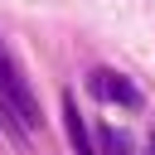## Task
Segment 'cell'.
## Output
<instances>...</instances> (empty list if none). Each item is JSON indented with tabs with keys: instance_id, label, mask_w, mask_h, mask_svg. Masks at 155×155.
Masks as SVG:
<instances>
[{
	"instance_id": "1",
	"label": "cell",
	"mask_w": 155,
	"mask_h": 155,
	"mask_svg": "<svg viewBox=\"0 0 155 155\" xmlns=\"http://www.w3.org/2000/svg\"><path fill=\"white\" fill-rule=\"evenodd\" d=\"M0 97L24 116V126L34 131L39 126V102H34V92H29V82H24V73H19V63H15V53L0 44Z\"/></svg>"
},
{
	"instance_id": "2",
	"label": "cell",
	"mask_w": 155,
	"mask_h": 155,
	"mask_svg": "<svg viewBox=\"0 0 155 155\" xmlns=\"http://www.w3.org/2000/svg\"><path fill=\"white\" fill-rule=\"evenodd\" d=\"M87 92H92L97 102H116V107L140 111V87H136L131 78L111 73V68H92V73H87Z\"/></svg>"
},
{
	"instance_id": "3",
	"label": "cell",
	"mask_w": 155,
	"mask_h": 155,
	"mask_svg": "<svg viewBox=\"0 0 155 155\" xmlns=\"http://www.w3.org/2000/svg\"><path fill=\"white\" fill-rule=\"evenodd\" d=\"M63 131H68L73 155H97V145L87 140V126H82V111H78V97L73 92H63Z\"/></svg>"
},
{
	"instance_id": "4",
	"label": "cell",
	"mask_w": 155,
	"mask_h": 155,
	"mask_svg": "<svg viewBox=\"0 0 155 155\" xmlns=\"http://www.w3.org/2000/svg\"><path fill=\"white\" fill-rule=\"evenodd\" d=\"M97 155H136V145H131V136H126V131L102 126V131H97Z\"/></svg>"
},
{
	"instance_id": "5",
	"label": "cell",
	"mask_w": 155,
	"mask_h": 155,
	"mask_svg": "<svg viewBox=\"0 0 155 155\" xmlns=\"http://www.w3.org/2000/svg\"><path fill=\"white\" fill-rule=\"evenodd\" d=\"M145 155H155V136H150V145H145Z\"/></svg>"
}]
</instances>
